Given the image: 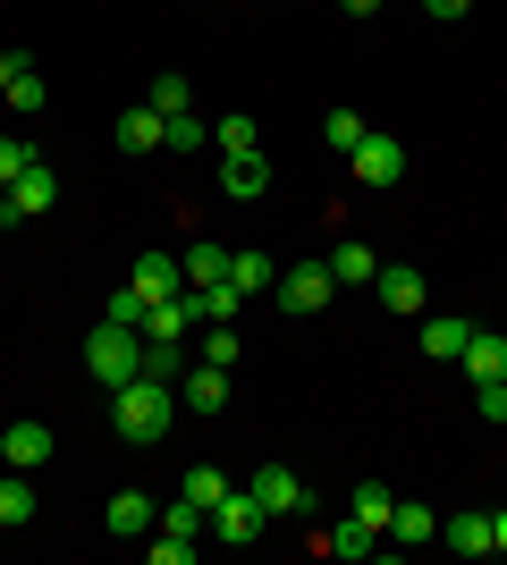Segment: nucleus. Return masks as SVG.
Returning <instances> with one entry per match:
<instances>
[{"instance_id": "obj_24", "label": "nucleus", "mask_w": 507, "mask_h": 565, "mask_svg": "<svg viewBox=\"0 0 507 565\" xmlns=\"http://www.w3.org/2000/svg\"><path fill=\"white\" fill-rule=\"evenodd\" d=\"M145 312H152V296L136 279H119L110 287V312H102V321H119V330H145Z\"/></svg>"}, {"instance_id": "obj_7", "label": "nucleus", "mask_w": 507, "mask_h": 565, "mask_svg": "<svg viewBox=\"0 0 507 565\" xmlns=\"http://www.w3.org/2000/svg\"><path fill=\"white\" fill-rule=\"evenodd\" d=\"M398 178H406V143L398 136H363L356 143V186L381 194V186H398Z\"/></svg>"}, {"instance_id": "obj_1", "label": "nucleus", "mask_w": 507, "mask_h": 565, "mask_svg": "<svg viewBox=\"0 0 507 565\" xmlns=\"http://www.w3.org/2000/svg\"><path fill=\"white\" fill-rule=\"evenodd\" d=\"M110 423H119V439H127V448H161V439H169V423H178V380L136 372L127 388H110Z\"/></svg>"}, {"instance_id": "obj_34", "label": "nucleus", "mask_w": 507, "mask_h": 565, "mask_svg": "<svg viewBox=\"0 0 507 565\" xmlns=\"http://www.w3.org/2000/svg\"><path fill=\"white\" fill-rule=\"evenodd\" d=\"M152 110H161V118H178V110H194V102H187V76H152Z\"/></svg>"}, {"instance_id": "obj_31", "label": "nucleus", "mask_w": 507, "mask_h": 565, "mask_svg": "<svg viewBox=\"0 0 507 565\" xmlns=\"http://www.w3.org/2000/svg\"><path fill=\"white\" fill-rule=\"evenodd\" d=\"M169 152H203V143H212V127H203V118H194V110H178V118H169Z\"/></svg>"}, {"instance_id": "obj_12", "label": "nucleus", "mask_w": 507, "mask_h": 565, "mask_svg": "<svg viewBox=\"0 0 507 565\" xmlns=\"http://www.w3.org/2000/svg\"><path fill=\"white\" fill-rule=\"evenodd\" d=\"M0 456H9L18 472H43L51 465V423H9L0 430Z\"/></svg>"}, {"instance_id": "obj_15", "label": "nucleus", "mask_w": 507, "mask_h": 565, "mask_svg": "<svg viewBox=\"0 0 507 565\" xmlns=\"http://www.w3.org/2000/svg\"><path fill=\"white\" fill-rule=\"evenodd\" d=\"M169 136V118L152 110V102H136V110H119V152H152V143Z\"/></svg>"}, {"instance_id": "obj_32", "label": "nucleus", "mask_w": 507, "mask_h": 565, "mask_svg": "<svg viewBox=\"0 0 507 565\" xmlns=\"http://www.w3.org/2000/svg\"><path fill=\"white\" fill-rule=\"evenodd\" d=\"M212 152H263V143H254V118H220V127H212Z\"/></svg>"}, {"instance_id": "obj_35", "label": "nucleus", "mask_w": 507, "mask_h": 565, "mask_svg": "<svg viewBox=\"0 0 507 565\" xmlns=\"http://www.w3.org/2000/svg\"><path fill=\"white\" fill-rule=\"evenodd\" d=\"M474 414H490V423H507V380H474Z\"/></svg>"}, {"instance_id": "obj_19", "label": "nucleus", "mask_w": 507, "mask_h": 565, "mask_svg": "<svg viewBox=\"0 0 507 565\" xmlns=\"http://www.w3.org/2000/svg\"><path fill=\"white\" fill-rule=\"evenodd\" d=\"M127 279H136V287H145V296H152V305H161V296H178V287H187V270H178V262H169V254H145V262H136V270H127Z\"/></svg>"}, {"instance_id": "obj_4", "label": "nucleus", "mask_w": 507, "mask_h": 565, "mask_svg": "<svg viewBox=\"0 0 507 565\" xmlns=\"http://www.w3.org/2000/svg\"><path fill=\"white\" fill-rule=\"evenodd\" d=\"M245 490L271 507V523H279V515H314V490H305V472H288V465H263Z\"/></svg>"}, {"instance_id": "obj_8", "label": "nucleus", "mask_w": 507, "mask_h": 565, "mask_svg": "<svg viewBox=\"0 0 507 565\" xmlns=\"http://www.w3.org/2000/svg\"><path fill=\"white\" fill-rule=\"evenodd\" d=\"M220 194H229V203H263L271 194V161L263 152H220Z\"/></svg>"}, {"instance_id": "obj_9", "label": "nucleus", "mask_w": 507, "mask_h": 565, "mask_svg": "<svg viewBox=\"0 0 507 565\" xmlns=\"http://www.w3.org/2000/svg\"><path fill=\"white\" fill-rule=\"evenodd\" d=\"M178 405H187V414H220V405H229V372H220V363H187V372H178Z\"/></svg>"}, {"instance_id": "obj_11", "label": "nucleus", "mask_w": 507, "mask_h": 565, "mask_svg": "<svg viewBox=\"0 0 507 565\" xmlns=\"http://www.w3.org/2000/svg\"><path fill=\"white\" fill-rule=\"evenodd\" d=\"M102 523H110L119 541H145V532H161V507H152L145 490H119L110 507H102Z\"/></svg>"}, {"instance_id": "obj_30", "label": "nucleus", "mask_w": 507, "mask_h": 565, "mask_svg": "<svg viewBox=\"0 0 507 565\" xmlns=\"http://www.w3.org/2000/svg\"><path fill=\"white\" fill-rule=\"evenodd\" d=\"M187 498L203 507V515H212L220 498H229V472H220V465H194V472H187Z\"/></svg>"}, {"instance_id": "obj_25", "label": "nucleus", "mask_w": 507, "mask_h": 565, "mask_svg": "<svg viewBox=\"0 0 507 565\" xmlns=\"http://www.w3.org/2000/svg\"><path fill=\"white\" fill-rule=\"evenodd\" d=\"M0 523L18 532V523H34V481H25L18 465H9V481H0Z\"/></svg>"}, {"instance_id": "obj_21", "label": "nucleus", "mask_w": 507, "mask_h": 565, "mask_svg": "<svg viewBox=\"0 0 507 565\" xmlns=\"http://www.w3.org/2000/svg\"><path fill=\"white\" fill-rule=\"evenodd\" d=\"M440 541L457 548V557H490V515H448V523H440Z\"/></svg>"}, {"instance_id": "obj_17", "label": "nucleus", "mask_w": 507, "mask_h": 565, "mask_svg": "<svg viewBox=\"0 0 507 565\" xmlns=\"http://www.w3.org/2000/svg\"><path fill=\"white\" fill-rule=\"evenodd\" d=\"M321 548H330V557H372V548H381V532H372L363 515H347V523H330V532H321Z\"/></svg>"}, {"instance_id": "obj_3", "label": "nucleus", "mask_w": 507, "mask_h": 565, "mask_svg": "<svg viewBox=\"0 0 507 565\" xmlns=\"http://www.w3.org/2000/svg\"><path fill=\"white\" fill-rule=\"evenodd\" d=\"M271 296H279V312L314 321V312L338 296V279H330V262H296V270H279V287H271Z\"/></svg>"}, {"instance_id": "obj_6", "label": "nucleus", "mask_w": 507, "mask_h": 565, "mask_svg": "<svg viewBox=\"0 0 507 565\" xmlns=\"http://www.w3.org/2000/svg\"><path fill=\"white\" fill-rule=\"evenodd\" d=\"M263 523H271V507L254 490H229L212 507V541H263Z\"/></svg>"}, {"instance_id": "obj_22", "label": "nucleus", "mask_w": 507, "mask_h": 565, "mask_svg": "<svg viewBox=\"0 0 507 565\" xmlns=\"http://www.w3.org/2000/svg\"><path fill=\"white\" fill-rule=\"evenodd\" d=\"M465 380H507V338L474 330V347H465Z\"/></svg>"}, {"instance_id": "obj_33", "label": "nucleus", "mask_w": 507, "mask_h": 565, "mask_svg": "<svg viewBox=\"0 0 507 565\" xmlns=\"http://www.w3.org/2000/svg\"><path fill=\"white\" fill-rule=\"evenodd\" d=\"M25 169H34V143H25V136H0V186H18Z\"/></svg>"}, {"instance_id": "obj_36", "label": "nucleus", "mask_w": 507, "mask_h": 565, "mask_svg": "<svg viewBox=\"0 0 507 565\" xmlns=\"http://www.w3.org/2000/svg\"><path fill=\"white\" fill-rule=\"evenodd\" d=\"M25 68H34V60H25V51H0V94H9V85H18Z\"/></svg>"}, {"instance_id": "obj_39", "label": "nucleus", "mask_w": 507, "mask_h": 565, "mask_svg": "<svg viewBox=\"0 0 507 565\" xmlns=\"http://www.w3.org/2000/svg\"><path fill=\"white\" fill-rule=\"evenodd\" d=\"M338 9H347V18H372V9H381V0H338Z\"/></svg>"}, {"instance_id": "obj_2", "label": "nucleus", "mask_w": 507, "mask_h": 565, "mask_svg": "<svg viewBox=\"0 0 507 565\" xmlns=\"http://www.w3.org/2000/svg\"><path fill=\"white\" fill-rule=\"evenodd\" d=\"M85 372H94L102 388H127V380L145 372V330H119V321H102V330L85 338Z\"/></svg>"}, {"instance_id": "obj_14", "label": "nucleus", "mask_w": 507, "mask_h": 565, "mask_svg": "<svg viewBox=\"0 0 507 565\" xmlns=\"http://www.w3.org/2000/svg\"><path fill=\"white\" fill-rule=\"evenodd\" d=\"M330 279H338V287H372V279H381V254H372L363 236H347V245L330 254Z\"/></svg>"}, {"instance_id": "obj_29", "label": "nucleus", "mask_w": 507, "mask_h": 565, "mask_svg": "<svg viewBox=\"0 0 507 565\" xmlns=\"http://www.w3.org/2000/svg\"><path fill=\"white\" fill-rule=\"evenodd\" d=\"M237 354H245L237 321H212V330H203V363H220V372H229V363H237Z\"/></svg>"}, {"instance_id": "obj_18", "label": "nucleus", "mask_w": 507, "mask_h": 565, "mask_svg": "<svg viewBox=\"0 0 507 565\" xmlns=\"http://www.w3.org/2000/svg\"><path fill=\"white\" fill-rule=\"evenodd\" d=\"M178 270H187V287H220V279H229V245H212V236H203V245H187V262H178Z\"/></svg>"}, {"instance_id": "obj_13", "label": "nucleus", "mask_w": 507, "mask_h": 565, "mask_svg": "<svg viewBox=\"0 0 507 565\" xmlns=\"http://www.w3.org/2000/svg\"><path fill=\"white\" fill-rule=\"evenodd\" d=\"M465 347H474V321H457V312H432V321H423V354H432V363H465Z\"/></svg>"}, {"instance_id": "obj_20", "label": "nucleus", "mask_w": 507, "mask_h": 565, "mask_svg": "<svg viewBox=\"0 0 507 565\" xmlns=\"http://www.w3.org/2000/svg\"><path fill=\"white\" fill-rule=\"evenodd\" d=\"M229 279H237V296H271V287H279V262L271 254H229Z\"/></svg>"}, {"instance_id": "obj_37", "label": "nucleus", "mask_w": 507, "mask_h": 565, "mask_svg": "<svg viewBox=\"0 0 507 565\" xmlns=\"http://www.w3.org/2000/svg\"><path fill=\"white\" fill-rule=\"evenodd\" d=\"M423 9H432V18H465V9H474V0H423Z\"/></svg>"}, {"instance_id": "obj_5", "label": "nucleus", "mask_w": 507, "mask_h": 565, "mask_svg": "<svg viewBox=\"0 0 507 565\" xmlns=\"http://www.w3.org/2000/svg\"><path fill=\"white\" fill-rule=\"evenodd\" d=\"M51 203H60V178H51L43 161L25 169L18 186H0V228H18V220H34V212H51Z\"/></svg>"}, {"instance_id": "obj_26", "label": "nucleus", "mask_w": 507, "mask_h": 565, "mask_svg": "<svg viewBox=\"0 0 507 565\" xmlns=\"http://www.w3.org/2000/svg\"><path fill=\"white\" fill-rule=\"evenodd\" d=\"M363 136H372V127H363L356 110H330V118H321V143H330V152H347V161H356V143H363Z\"/></svg>"}, {"instance_id": "obj_23", "label": "nucleus", "mask_w": 507, "mask_h": 565, "mask_svg": "<svg viewBox=\"0 0 507 565\" xmlns=\"http://www.w3.org/2000/svg\"><path fill=\"white\" fill-rule=\"evenodd\" d=\"M347 515H363V523H372V532L389 541V515H398V498H389V481H356V507H347Z\"/></svg>"}, {"instance_id": "obj_16", "label": "nucleus", "mask_w": 507, "mask_h": 565, "mask_svg": "<svg viewBox=\"0 0 507 565\" xmlns=\"http://www.w3.org/2000/svg\"><path fill=\"white\" fill-rule=\"evenodd\" d=\"M389 541H398V548L440 541V515H432V507H414V498H398V515H389Z\"/></svg>"}, {"instance_id": "obj_28", "label": "nucleus", "mask_w": 507, "mask_h": 565, "mask_svg": "<svg viewBox=\"0 0 507 565\" xmlns=\"http://www.w3.org/2000/svg\"><path fill=\"white\" fill-rule=\"evenodd\" d=\"M0 102H9V110H18V118H34V110H43V102H51V76H43V68H25V76H18V85H9V94H0Z\"/></svg>"}, {"instance_id": "obj_27", "label": "nucleus", "mask_w": 507, "mask_h": 565, "mask_svg": "<svg viewBox=\"0 0 507 565\" xmlns=\"http://www.w3.org/2000/svg\"><path fill=\"white\" fill-rule=\"evenodd\" d=\"M145 372L152 380H178V372H187V338H145Z\"/></svg>"}, {"instance_id": "obj_10", "label": "nucleus", "mask_w": 507, "mask_h": 565, "mask_svg": "<svg viewBox=\"0 0 507 565\" xmlns=\"http://www.w3.org/2000/svg\"><path fill=\"white\" fill-rule=\"evenodd\" d=\"M372 287H381V305L398 312V321H423V305H432V287H423V270H398V262H389V270H381Z\"/></svg>"}, {"instance_id": "obj_38", "label": "nucleus", "mask_w": 507, "mask_h": 565, "mask_svg": "<svg viewBox=\"0 0 507 565\" xmlns=\"http://www.w3.org/2000/svg\"><path fill=\"white\" fill-rule=\"evenodd\" d=\"M490 548H507V507H499V515H490Z\"/></svg>"}]
</instances>
